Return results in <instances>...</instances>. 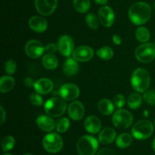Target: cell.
Segmentation results:
<instances>
[{"instance_id":"cell-1","label":"cell","mask_w":155,"mask_h":155,"mask_svg":"<svg viewBox=\"0 0 155 155\" xmlns=\"http://www.w3.org/2000/svg\"><path fill=\"white\" fill-rule=\"evenodd\" d=\"M151 15V7L149 5L143 2L134 3L129 10L130 21L136 25L145 24L149 20Z\"/></svg>"},{"instance_id":"cell-2","label":"cell","mask_w":155,"mask_h":155,"mask_svg":"<svg viewBox=\"0 0 155 155\" xmlns=\"http://www.w3.org/2000/svg\"><path fill=\"white\" fill-rule=\"evenodd\" d=\"M150 83V74L145 68H137L133 71L131 78V84L133 89L136 91L144 92L149 88Z\"/></svg>"},{"instance_id":"cell-3","label":"cell","mask_w":155,"mask_h":155,"mask_svg":"<svg viewBox=\"0 0 155 155\" xmlns=\"http://www.w3.org/2000/svg\"><path fill=\"white\" fill-rule=\"evenodd\" d=\"M98 148V141L91 135H84L78 140L77 149L80 155H95Z\"/></svg>"},{"instance_id":"cell-4","label":"cell","mask_w":155,"mask_h":155,"mask_svg":"<svg viewBox=\"0 0 155 155\" xmlns=\"http://www.w3.org/2000/svg\"><path fill=\"white\" fill-rule=\"evenodd\" d=\"M45 112L49 116L58 117L63 115L67 109V104L63 98L58 97L48 99L44 106Z\"/></svg>"},{"instance_id":"cell-5","label":"cell","mask_w":155,"mask_h":155,"mask_svg":"<svg viewBox=\"0 0 155 155\" xmlns=\"http://www.w3.org/2000/svg\"><path fill=\"white\" fill-rule=\"evenodd\" d=\"M154 126L148 120L142 119L137 122L132 129V133L134 138L139 140L148 138L153 133Z\"/></svg>"},{"instance_id":"cell-6","label":"cell","mask_w":155,"mask_h":155,"mask_svg":"<svg viewBox=\"0 0 155 155\" xmlns=\"http://www.w3.org/2000/svg\"><path fill=\"white\" fill-rule=\"evenodd\" d=\"M63 139L58 133H49L44 137L42 145L45 150L49 153H55L61 150L63 147Z\"/></svg>"},{"instance_id":"cell-7","label":"cell","mask_w":155,"mask_h":155,"mask_svg":"<svg viewBox=\"0 0 155 155\" xmlns=\"http://www.w3.org/2000/svg\"><path fill=\"white\" fill-rule=\"evenodd\" d=\"M136 59L143 63H148L155 58V45L151 43H145L137 47L135 52Z\"/></svg>"},{"instance_id":"cell-8","label":"cell","mask_w":155,"mask_h":155,"mask_svg":"<svg viewBox=\"0 0 155 155\" xmlns=\"http://www.w3.org/2000/svg\"><path fill=\"white\" fill-rule=\"evenodd\" d=\"M113 123L118 129H125L130 127L133 122V116L131 112L126 109H119L113 115Z\"/></svg>"},{"instance_id":"cell-9","label":"cell","mask_w":155,"mask_h":155,"mask_svg":"<svg viewBox=\"0 0 155 155\" xmlns=\"http://www.w3.org/2000/svg\"><path fill=\"white\" fill-rule=\"evenodd\" d=\"M58 0H35V7L40 15L48 16L56 9Z\"/></svg>"},{"instance_id":"cell-10","label":"cell","mask_w":155,"mask_h":155,"mask_svg":"<svg viewBox=\"0 0 155 155\" xmlns=\"http://www.w3.org/2000/svg\"><path fill=\"white\" fill-rule=\"evenodd\" d=\"M45 51L43 44L36 40H31L27 43L25 46V53L31 59H37L40 57Z\"/></svg>"},{"instance_id":"cell-11","label":"cell","mask_w":155,"mask_h":155,"mask_svg":"<svg viewBox=\"0 0 155 155\" xmlns=\"http://www.w3.org/2000/svg\"><path fill=\"white\" fill-rule=\"evenodd\" d=\"M59 94L65 100H75L80 95V88L74 84H65L61 87Z\"/></svg>"},{"instance_id":"cell-12","label":"cell","mask_w":155,"mask_h":155,"mask_svg":"<svg viewBox=\"0 0 155 155\" xmlns=\"http://www.w3.org/2000/svg\"><path fill=\"white\" fill-rule=\"evenodd\" d=\"M74 40L72 38L68 35H63L61 36L58 41V48L59 52L63 56H71L74 52Z\"/></svg>"},{"instance_id":"cell-13","label":"cell","mask_w":155,"mask_h":155,"mask_svg":"<svg viewBox=\"0 0 155 155\" xmlns=\"http://www.w3.org/2000/svg\"><path fill=\"white\" fill-rule=\"evenodd\" d=\"M98 19L101 25L105 27H109L113 25L114 22V13L111 8L109 6H104L98 10Z\"/></svg>"},{"instance_id":"cell-14","label":"cell","mask_w":155,"mask_h":155,"mask_svg":"<svg viewBox=\"0 0 155 155\" xmlns=\"http://www.w3.org/2000/svg\"><path fill=\"white\" fill-rule=\"evenodd\" d=\"M73 58L78 62H87L93 57L94 52L91 47L88 46H80L74 50Z\"/></svg>"},{"instance_id":"cell-15","label":"cell","mask_w":155,"mask_h":155,"mask_svg":"<svg viewBox=\"0 0 155 155\" xmlns=\"http://www.w3.org/2000/svg\"><path fill=\"white\" fill-rule=\"evenodd\" d=\"M68 114L73 120L78 121L83 119L85 114V108L80 101H74L68 106Z\"/></svg>"},{"instance_id":"cell-16","label":"cell","mask_w":155,"mask_h":155,"mask_svg":"<svg viewBox=\"0 0 155 155\" xmlns=\"http://www.w3.org/2000/svg\"><path fill=\"white\" fill-rule=\"evenodd\" d=\"M28 24L30 29L37 33H42L45 31L48 27V23L46 20L39 16H33L30 18L29 19Z\"/></svg>"},{"instance_id":"cell-17","label":"cell","mask_w":155,"mask_h":155,"mask_svg":"<svg viewBox=\"0 0 155 155\" xmlns=\"http://www.w3.org/2000/svg\"><path fill=\"white\" fill-rule=\"evenodd\" d=\"M33 87L36 92L38 94H47L52 91L54 84L48 78H41L35 82Z\"/></svg>"},{"instance_id":"cell-18","label":"cell","mask_w":155,"mask_h":155,"mask_svg":"<svg viewBox=\"0 0 155 155\" xmlns=\"http://www.w3.org/2000/svg\"><path fill=\"white\" fill-rule=\"evenodd\" d=\"M84 127L86 130L89 133L96 134L101 130V122L97 116L89 115L85 120Z\"/></svg>"},{"instance_id":"cell-19","label":"cell","mask_w":155,"mask_h":155,"mask_svg":"<svg viewBox=\"0 0 155 155\" xmlns=\"http://www.w3.org/2000/svg\"><path fill=\"white\" fill-rule=\"evenodd\" d=\"M36 123L41 130L46 132H50L53 131L56 126L54 121L49 115H39L36 119Z\"/></svg>"},{"instance_id":"cell-20","label":"cell","mask_w":155,"mask_h":155,"mask_svg":"<svg viewBox=\"0 0 155 155\" xmlns=\"http://www.w3.org/2000/svg\"><path fill=\"white\" fill-rule=\"evenodd\" d=\"M116 138V132L110 127H106L101 131L98 140L103 144H111Z\"/></svg>"},{"instance_id":"cell-21","label":"cell","mask_w":155,"mask_h":155,"mask_svg":"<svg viewBox=\"0 0 155 155\" xmlns=\"http://www.w3.org/2000/svg\"><path fill=\"white\" fill-rule=\"evenodd\" d=\"M79 70V65L76 59L69 58L64 62L63 65L64 73L67 75H74Z\"/></svg>"},{"instance_id":"cell-22","label":"cell","mask_w":155,"mask_h":155,"mask_svg":"<svg viewBox=\"0 0 155 155\" xmlns=\"http://www.w3.org/2000/svg\"><path fill=\"white\" fill-rule=\"evenodd\" d=\"M42 63L45 68L48 70H53L58 65V60L57 57L52 53H47L44 55L42 59Z\"/></svg>"},{"instance_id":"cell-23","label":"cell","mask_w":155,"mask_h":155,"mask_svg":"<svg viewBox=\"0 0 155 155\" xmlns=\"http://www.w3.org/2000/svg\"><path fill=\"white\" fill-rule=\"evenodd\" d=\"M98 109L101 113L105 115H110L114 112V106L113 103L107 99H102L98 102Z\"/></svg>"},{"instance_id":"cell-24","label":"cell","mask_w":155,"mask_h":155,"mask_svg":"<svg viewBox=\"0 0 155 155\" xmlns=\"http://www.w3.org/2000/svg\"><path fill=\"white\" fill-rule=\"evenodd\" d=\"M15 86V79L8 75H5L0 80V91L2 93H6L12 90Z\"/></svg>"},{"instance_id":"cell-25","label":"cell","mask_w":155,"mask_h":155,"mask_svg":"<svg viewBox=\"0 0 155 155\" xmlns=\"http://www.w3.org/2000/svg\"><path fill=\"white\" fill-rule=\"evenodd\" d=\"M133 137L128 133H122L116 139L117 146L120 148H126L132 144Z\"/></svg>"},{"instance_id":"cell-26","label":"cell","mask_w":155,"mask_h":155,"mask_svg":"<svg viewBox=\"0 0 155 155\" xmlns=\"http://www.w3.org/2000/svg\"><path fill=\"white\" fill-rule=\"evenodd\" d=\"M142 97H141L140 94H137V93L131 94L129 96L128 99H127V104H128L129 107L133 109H136L137 108H139L142 105Z\"/></svg>"},{"instance_id":"cell-27","label":"cell","mask_w":155,"mask_h":155,"mask_svg":"<svg viewBox=\"0 0 155 155\" xmlns=\"http://www.w3.org/2000/svg\"><path fill=\"white\" fill-rule=\"evenodd\" d=\"M90 0H74V9L80 13H86L90 8Z\"/></svg>"},{"instance_id":"cell-28","label":"cell","mask_w":155,"mask_h":155,"mask_svg":"<svg viewBox=\"0 0 155 155\" xmlns=\"http://www.w3.org/2000/svg\"><path fill=\"white\" fill-rule=\"evenodd\" d=\"M96 54L103 60H109L114 56V51L110 47L103 46L97 50Z\"/></svg>"},{"instance_id":"cell-29","label":"cell","mask_w":155,"mask_h":155,"mask_svg":"<svg viewBox=\"0 0 155 155\" xmlns=\"http://www.w3.org/2000/svg\"><path fill=\"white\" fill-rule=\"evenodd\" d=\"M136 38L142 43H146L150 39V32L146 27H140L136 31Z\"/></svg>"},{"instance_id":"cell-30","label":"cell","mask_w":155,"mask_h":155,"mask_svg":"<svg viewBox=\"0 0 155 155\" xmlns=\"http://www.w3.org/2000/svg\"><path fill=\"white\" fill-rule=\"evenodd\" d=\"M15 138L12 136L8 135V136L4 137L2 141V148L3 151L6 152L12 150L15 146Z\"/></svg>"},{"instance_id":"cell-31","label":"cell","mask_w":155,"mask_h":155,"mask_svg":"<svg viewBox=\"0 0 155 155\" xmlns=\"http://www.w3.org/2000/svg\"><path fill=\"white\" fill-rule=\"evenodd\" d=\"M70 125H71V123H70L69 119L68 118L64 117V118L60 119L57 122V123H56V129H57L58 132H59V133H64L65 132L68 130Z\"/></svg>"},{"instance_id":"cell-32","label":"cell","mask_w":155,"mask_h":155,"mask_svg":"<svg viewBox=\"0 0 155 155\" xmlns=\"http://www.w3.org/2000/svg\"><path fill=\"white\" fill-rule=\"evenodd\" d=\"M86 22L87 25L92 30H96L98 27L100 21L96 15L92 13H89L86 17Z\"/></svg>"},{"instance_id":"cell-33","label":"cell","mask_w":155,"mask_h":155,"mask_svg":"<svg viewBox=\"0 0 155 155\" xmlns=\"http://www.w3.org/2000/svg\"><path fill=\"white\" fill-rule=\"evenodd\" d=\"M17 70V65L12 59H9L5 63V71L7 74H13Z\"/></svg>"},{"instance_id":"cell-34","label":"cell","mask_w":155,"mask_h":155,"mask_svg":"<svg viewBox=\"0 0 155 155\" xmlns=\"http://www.w3.org/2000/svg\"><path fill=\"white\" fill-rule=\"evenodd\" d=\"M143 100L150 105H155V90L148 91L144 94Z\"/></svg>"},{"instance_id":"cell-35","label":"cell","mask_w":155,"mask_h":155,"mask_svg":"<svg viewBox=\"0 0 155 155\" xmlns=\"http://www.w3.org/2000/svg\"><path fill=\"white\" fill-rule=\"evenodd\" d=\"M30 100L32 104L35 105V106H42L43 103V98L38 93H33L30 96Z\"/></svg>"},{"instance_id":"cell-36","label":"cell","mask_w":155,"mask_h":155,"mask_svg":"<svg viewBox=\"0 0 155 155\" xmlns=\"http://www.w3.org/2000/svg\"><path fill=\"white\" fill-rule=\"evenodd\" d=\"M114 104L117 107L121 109V108L124 107V104H125V97L122 94H117L114 98Z\"/></svg>"},{"instance_id":"cell-37","label":"cell","mask_w":155,"mask_h":155,"mask_svg":"<svg viewBox=\"0 0 155 155\" xmlns=\"http://www.w3.org/2000/svg\"><path fill=\"white\" fill-rule=\"evenodd\" d=\"M58 50V45L54 43H49L45 46V51H46L48 53H54V52Z\"/></svg>"},{"instance_id":"cell-38","label":"cell","mask_w":155,"mask_h":155,"mask_svg":"<svg viewBox=\"0 0 155 155\" xmlns=\"http://www.w3.org/2000/svg\"><path fill=\"white\" fill-rule=\"evenodd\" d=\"M97 155H116L114 150L110 148H102L97 153Z\"/></svg>"},{"instance_id":"cell-39","label":"cell","mask_w":155,"mask_h":155,"mask_svg":"<svg viewBox=\"0 0 155 155\" xmlns=\"http://www.w3.org/2000/svg\"><path fill=\"white\" fill-rule=\"evenodd\" d=\"M6 118V114H5V111L4 108L2 106H0V124H3Z\"/></svg>"},{"instance_id":"cell-40","label":"cell","mask_w":155,"mask_h":155,"mask_svg":"<svg viewBox=\"0 0 155 155\" xmlns=\"http://www.w3.org/2000/svg\"><path fill=\"white\" fill-rule=\"evenodd\" d=\"M24 83L27 87H32L34 86L35 82H33V79H31L30 78H26L24 81Z\"/></svg>"},{"instance_id":"cell-41","label":"cell","mask_w":155,"mask_h":155,"mask_svg":"<svg viewBox=\"0 0 155 155\" xmlns=\"http://www.w3.org/2000/svg\"><path fill=\"white\" fill-rule=\"evenodd\" d=\"M113 42L117 45H120L122 43V39L118 35H114L113 36Z\"/></svg>"},{"instance_id":"cell-42","label":"cell","mask_w":155,"mask_h":155,"mask_svg":"<svg viewBox=\"0 0 155 155\" xmlns=\"http://www.w3.org/2000/svg\"><path fill=\"white\" fill-rule=\"evenodd\" d=\"M95 3L98 5H106L108 2V0H95Z\"/></svg>"},{"instance_id":"cell-43","label":"cell","mask_w":155,"mask_h":155,"mask_svg":"<svg viewBox=\"0 0 155 155\" xmlns=\"http://www.w3.org/2000/svg\"><path fill=\"white\" fill-rule=\"evenodd\" d=\"M152 146H153V149L155 151V138L154 139V141H153V144H152Z\"/></svg>"},{"instance_id":"cell-44","label":"cell","mask_w":155,"mask_h":155,"mask_svg":"<svg viewBox=\"0 0 155 155\" xmlns=\"http://www.w3.org/2000/svg\"><path fill=\"white\" fill-rule=\"evenodd\" d=\"M24 155H33V154H32V153H25V154Z\"/></svg>"},{"instance_id":"cell-45","label":"cell","mask_w":155,"mask_h":155,"mask_svg":"<svg viewBox=\"0 0 155 155\" xmlns=\"http://www.w3.org/2000/svg\"><path fill=\"white\" fill-rule=\"evenodd\" d=\"M3 155H12V154H10V153H5V154Z\"/></svg>"},{"instance_id":"cell-46","label":"cell","mask_w":155,"mask_h":155,"mask_svg":"<svg viewBox=\"0 0 155 155\" xmlns=\"http://www.w3.org/2000/svg\"><path fill=\"white\" fill-rule=\"evenodd\" d=\"M154 9H155V3H154Z\"/></svg>"},{"instance_id":"cell-47","label":"cell","mask_w":155,"mask_h":155,"mask_svg":"<svg viewBox=\"0 0 155 155\" xmlns=\"http://www.w3.org/2000/svg\"><path fill=\"white\" fill-rule=\"evenodd\" d=\"M154 126H155V121H154Z\"/></svg>"}]
</instances>
